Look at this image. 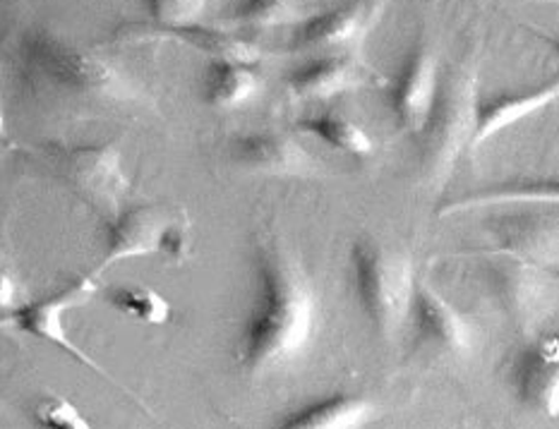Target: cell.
<instances>
[{"label":"cell","instance_id":"obj_1","mask_svg":"<svg viewBox=\"0 0 559 429\" xmlns=\"http://www.w3.org/2000/svg\"><path fill=\"white\" fill-rule=\"evenodd\" d=\"M318 296L306 269L282 242L254 245V302L236 346L248 377H266L310 346Z\"/></svg>","mask_w":559,"mask_h":429},{"label":"cell","instance_id":"obj_2","mask_svg":"<svg viewBox=\"0 0 559 429\" xmlns=\"http://www.w3.org/2000/svg\"><path fill=\"white\" fill-rule=\"evenodd\" d=\"M20 80L32 92L60 102L130 106L140 102V90L106 58L84 51L63 36L32 32L17 46Z\"/></svg>","mask_w":559,"mask_h":429},{"label":"cell","instance_id":"obj_3","mask_svg":"<svg viewBox=\"0 0 559 429\" xmlns=\"http://www.w3.org/2000/svg\"><path fill=\"white\" fill-rule=\"evenodd\" d=\"M478 72L454 68L440 80L435 104L418 138V168L423 182L442 188L456 168L461 154L471 150L478 126Z\"/></svg>","mask_w":559,"mask_h":429},{"label":"cell","instance_id":"obj_4","mask_svg":"<svg viewBox=\"0 0 559 429\" xmlns=\"http://www.w3.org/2000/svg\"><path fill=\"white\" fill-rule=\"evenodd\" d=\"M356 296L377 334L394 336L406 324L416 296V278L406 252L377 238H360L350 248Z\"/></svg>","mask_w":559,"mask_h":429},{"label":"cell","instance_id":"obj_5","mask_svg":"<svg viewBox=\"0 0 559 429\" xmlns=\"http://www.w3.org/2000/svg\"><path fill=\"white\" fill-rule=\"evenodd\" d=\"M39 164L56 180L82 200L92 210L116 216L130 190V180L123 174L120 152L114 144L104 146H39Z\"/></svg>","mask_w":559,"mask_h":429},{"label":"cell","instance_id":"obj_6","mask_svg":"<svg viewBox=\"0 0 559 429\" xmlns=\"http://www.w3.org/2000/svg\"><path fill=\"white\" fill-rule=\"evenodd\" d=\"M384 10V0H346L326 12L306 20L298 27L294 51H334L354 48L374 29Z\"/></svg>","mask_w":559,"mask_h":429},{"label":"cell","instance_id":"obj_7","mask_svg":"<svg viewBox=\"0 0 559 429\" xmlns=\"http://www.w3.org/2000/svg\"><path fill=\"white\" fill-rule=\"evenodd\" d=\"M416 346L432 355L464 358L473 350V326L456 308L428 284L416 286L411 310Z\"/></svg>","mask_w":559,"mask_h":429},{"label":"cell","instance_id":"obj_8","mask_svg":"<svg viewBox=\"0 0 559 429\" xmlns=\"http://www.w3.org/2000/svg\"><path fill=\"white\" fill-rule=\"evenodd\" d=\"M94 293H96V281L92 276H78L51 298H46L41 302L20 305V308H15L8 314V320L17 329L27 331L29 336L53 343V346L63 348L70 355H75V358L82 360L84 365H92L94 370H99V367L90 362L87 355H84L75 346V343L68 338L66 322H63L68 310H75V308H82V305H87Z\"/></svg>","mask_w":559,"mask_h":429},{"label":"cell","instance_id":"obj_9","mask_svg":"<svg viewBox=\"0 0 559 429\" xmlns=\"http://www.w3.org/2000/svg\"><path fill=\"white\" fill-rule=\"evenodd\" d=\"M440 60L430 46L418 44L401 65L389 94V106L401 130L416 134L423 128L440 90Z\"/></svg>","mask_w":559,"mask_h":429},{"label":"cell","instance_id":"obj_10","mask_svg":"<svg viewBox=\"0 0 559 429\" xmlns=\"http://www.w3.org/2000/svg\"><path fill=\"white\" fill-rule=\"evenodd\" d=\"M178 210H166L159 204L132 206L118 212L106 228L104 240V269L118 262L135 260V257L154 254L162 248V238Z\"/></svg>","mask_w":559,"mask_h":429},{"label":"cell","instance_id":"obj_11","mask_svg":"<svg viewBox=\"0 0 559 429\" xmlns=\"http://www.w3.org/2000/svg\"><path fill=\"white\" fill-rule=\"evenodd\" d=\"M516 398L531 410L559 415V338H543L521 350L512 362Z\"/></svg>","mask_w":559,"mask_h":429},{"label":"cell","instance_id":"obj_12","mask_svg":"<svg viewBox=\"0 0 559 429\" xmlns=\"http://www.w3.org/2000/svg\"><path fill=\"white\" fill-rule=\"evenodd\" d=\"M366 82L368 70L362 68L360 60L350 53H338L314 58L310 63L294 70V75L288 78V90L296 99L322 102L366 87Z\"/></svg>","mask_w":559,"mask_h":429},{"label":"cell","instance_id":"obj_13","mask_svg":"<svg viewBox=\"0 0 559 429\" xmlns=\"http://www.w3.org/2000/svg\"><path fill=\"white\" fill-rule=\"evenodd\" d=\"M234 162L270 176H302L312 168V158L284 132H254L238 138L230 146Z\"/></svg>","mask_w":559,"mask_h":429},{"label":"cell","instance_id":"obj_14","mask_svg":"<svg viewBox=\"0 0 559 429\" xmlns=\"http://www.w3.org/2000/svg\"><path fill=\"white\" fill-rule=\"evenodd\" d=\"M557 99H559V75L550 82H545L538 90L521 92V94H500V96H492L488 102H480L478 126H476V134H473L471 150L476 152L478 146L492 140L495 134H500L502 130L516 126V122L531 118L533 114L548 108Z\"/></svg>","mask_w":559,"mask_h":429},{"label":"cell","instance_id":"obj_15","mask_svg":"<svg viewBox=\"0 0 559 429\" xmlns=\"http://www.w3.org/2000/svg\"><path fill=\"white\" fill-rule=\"evenodd\" d=\"M260 90V80L242 63H228V60H212L204 70L202 102L216 110H234L248 104Z\"/></svg>","mask_w":559,"mask_h":429},{"label":"cell","instance_id":"obj_16","mask_svg":"<svg viewBox=\"0 0 559 429\" xmlns=\"http://www.w3.org/2000/svg\"><path fill=\"white\" fill-rule=\"evenodd\" d=\"M372 418V403L356 396H334L302 408L282 422L286 429H354Z\"/></svg>","mask_w":559,"mask_h":429},{"label":"cell","instance_id":"obj_17","mask_svg":"<svg viewBox=\"0 0 559 429\" xmlns=\"http://www.w3.org/2000/svg\"><path fill=\"white\" fill-rule=\"evenodd\" d=\"M171 34L180 41H188L192 48L206 53L212 60H228V63H258L262 58V51L252 41L242 39L238 34L222 32V29H204L198 24H190V27L171 29Z\"/></svg>","mask_w":559,"mask_h":429},{"label":"cell","instance_id":"obj_18","mask_svg":"<svg viewBox=\"0 0 559 429\" xmlns=\"http://www.w3.org/2000/svg\"><path fill=\"white\" fill-rule=\"evenodd\" d=\"M509 202H533V204H559V180H531V182H512V186L490 188L485 192L468 194L459 202H452L442 210V214L476 210V206L509 204Z\"/></svg>","mask_w":559,"mask_h":429},{"label":"cell","instance_id":"obj_19","mask_svg":"<svg viewBox=\"0 0 559 429\" xmlns=\"http://www.w3.org/2000/svg\"><path fill=\"white\" fill-rule=\"evenodd\" d=\"M298 128L350 156H368L372 152L370 134L362 130L358 122H354L342 114L310 116L306 120H300Z\"/></svg>","mask_w":559,"mask_h":429},{"label":"cell","instance_id":"obj_20","mask_svg":"<svg viewBox=\"0 0 559 429\" xmlns=\"http://www.w3.org/2000/svg\"><path fill=\"white\" fill-rule=\"evenodd\" d=\"M108 302L140 324L164 326L171 320V305L147 286H118L108 293Z\"/></svg>","mask_w":559,"mask_h":429},{"label":"cell","instance_id":"obj_21","mask_svg":"<svg viewBox=\"0 0 559 429\" xmlns=\"http://www.w3.org/2000/svg\"><path fill=\"white\" fill-rule=\"evenodd\" d=\"M302 8L300 0H240L236 12H234V22L242 24V27H282V24L290 22H300Z\"/></svg>","mask_w":559,"mask_h":429},{"label":"cell","instance_id":"obj_22","mask_svg":"<svg viewBox=\"0 0 559 429\" xmlns=\"http://www.w3.org/2000/svg\"><path fill=\"white\" fill-rule=\"evenodd\" d=\"M144 3H147L154 22L171 29L190 27L202 17L206 8V0H144Z\"/></svg>","mask_w":559,"mask_h":429},{"label":"cell","instance_id":"obj_23","mask_svg":"<svg viewBox=\"0 0 559 429\" xmlns=\"http://www.w3.org/2000/svg\"><path fill=\"white\" fill-rule=\"evenodd\" d=\"M34 420L41 427L51 429H90L92 425L84 420V415L78 410L72 401L63 396H48L36 403Z\"/></svg>","mask_w":559,"mask_h":429},{"label":"cell","instance_id":"obj_24","mask_svg":"<svg viewBox=\"0 0 559 429\" xmlns=\"http://www.w3.org/2000/svg\"><path fill=\"white\" fill-rule=\"evenodd\" d=\"M190 248H192V226L190 218L183 210H178L176 216L168 224L164 238H162V248L159 252L166 257L168 262L174 264H183L190 257Z\"/></svg>","mask_w":559,"mask_h":429},{"label":"cell","instance_id":"obj_25","mask_svg":"<svg viewBox=\"0 0 559 429\" xmlns=\"http://www.w3.org/2000/svg\"><path fill=\"white\" fill-rule=\"evenodd\" d=\"M552 46H555V56H557V60H559V39H555Z\"/></svg>","mask_w":559,"mask_h":429}]
</instances>
